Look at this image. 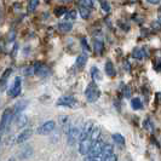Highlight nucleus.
Instances as JSON below:
<instances>
[{
    "mask_svg": "<svg viewBox=\"0 0 161 161\" xmlns=\"http://www.w3.org/2000/svg\"><path fill=\"white\" fill-rule=\"evenodd\" d=\"M85 97H86L87 102H90V103H95L101 97V90H99L98 85L95 81H91L87 85V87L85 90Z\"/></svg>",
    "mask_w": 161,
    "mask_h": 161,
    "instance_id": "f257e3e1",
    "label": "nucleus"
},
{
    "mask_svg": "<svg viewBox=\"0 0 161 161\" xmlns=\"http://www.w3.org/2000/svg\"><path fill=\"white\" fill-rule=\"evenodd\" d=\"M12 119H14V112H12V109H10V108L5 109L3 115H1V120H0V133L4 132L5 130L8 129V126L10 125V122H11Z\"/></svg>",
    "mask_w": 161,
    "mask_h": 161,
    "instance_id": "f03ea898",
    "label": "nucleus"
},
{
    "mask_svg": "<svg viewBox=\"0 0 161 161\" xmlns=\"http://www.w3.org/2000/svg\"><path fill=\"white\" fill-rule=\"evenodd\" d=\"M55 127H56V122L53 120L45 121V122H42L40 126L38 127L36 133H38V135H41V136H45V135L51 133V132L55 130Z\"/></svg>",
    "mask_w": 161,
    "mask_h": 161,
    "instance_id": "7ed1b4c3",
    "label": "nucleus"
},
{
    "mask_svg": "<svg viewBox=\"0 0 161 161\" xmlns=\"http://www.w3.org/2000/svg\"><path fill=\"white\" fill-rule=\"evenodd\" d=\"M104 143H102V141L99 139L98 142L93 143L90 152L87 153V158H92V159H99L101 158V153H102V147Z\"/></svg>",
    "mask_w": 161,
    "mask_h": 161,
    "instance_id": "20e7f679",
    "label": "nucleus"
},
{
    "mask_svg": "<svg viewBox=\"0 0 161 161\" xmlns=\"http://www.w3.org/2000/svg\"><path fill=\"white\" fill-rule=\"evenodd\" d=\"M21 90H22V80H21L19 76H17L15 81H14V84L11 85L10 90H8V96L15 98V97H17L21 93Z\"/></svg>",
    "mask_w": 161,
    "mask_h": 161,
    "instance_id": "39448f33",
    "label": "nucleus"
},
{
    "mask_svg": "<svg viewBox=\"0 0 161 161\" xmlns=\"http://www.w3.org/2000/svg\"><path fill=\"white\" fill-rule=\"evenodd\" d=\"M91 6H92V1H80V6H79V12H80L81 18L87 19L91 15Z\"/></svg>",
    "mask_w": 161,
    "mask_h": 161,
    "instance_id": "423d86ee",
    "label": "nucleus"
},
{
    "mask_svg": "<svg viewBox=\"0 0 161 161\" xmlns=\"http://www.w3.org/2000/svg\"><path fill=\"white\" fill-rule=\"evenodd\" d=\"M95 127V125L92 124V121H89V122H86L84 126H82V129L80 131V136H79V141H84V139H87L90 137V135H91V132H92V130Z\"/></svg>",
    "mask_w": 161,
    "mask_h": 161,
    "instance_id": "0eeeda50",
    "label": "nucleus"
},
{
    "mask_svg": "<svg viewBox=\"0 0 161 161\" xmlns=\"http://www.w3.org/2000/svg\"><path fill=\"white\" fill-rule=\"evenodd\" d=\"M76 103V99L73 96H62L58 98V101L56 102V105L58 107H73Z\"/></svg>",
    "mask_w": 161,
    "mask_h": 161,
    "instance_id": "6e6552de",
    "label": "nucleus"
},
{
    "mask_svg": "<svg viewBox=\"0 0 161 161\" xmlns=\"http://www.w3.org/2000/svg\"><path fill=\"white\" fill-rule=\"evenodd\" d=\"M67 136H68V142L73 144V143H75V141L79 138L80 136V130L78 129V127H69V130H67Z\"/></svg>",
    "mask_w": 161,
    "mask_h": 161,
    "instance_id": "1a4fd4ad",
    "label": "nucleus"
},
{
    "mask_svg": "<svg viewBox=\"0 0 161 161\" xmlns=\"http://www.w3.org/2000/svg\"><path fill=\"white\" fill-rule=\"evenodd\" d=\"M33 135V131L31 129H25L23 130L19 135H17V138H16V143L18 144H21V143H24V142H27L29 138L32 137Z\"/></svg>",
    "mask_w": 161,
    "mask_h": 161,
    "instance_id": "9d476101",
    "label": "nucleus"
},
{
    "mask_svg": "<svg viewBox=\"0 0 161 161\" xmlns=\"http://www.w3.org/2000/svg\"><path fill=\"white\" fill-rule=\"evenodd\" d=\"M92 144H93V143L91 142L90 137L87 138V139L81 141L80 144H79V152H80V154H82V155H87V153L90 152V149H91Z\"/></svg>",
    "mask_w": 161,
    "mask_h": 161,
    "instance_id": "9b49d317",
    "label": "nucleus"
},
{
    "mask_svg": "<svg viewBox=\"0 0 161 161\" xmlns=\"http://www.w3.org/2000/svg\"><path fill=\"white\" fill-rule=\"evenodd\" d=\"M33 69H34V74L39 75V76H45L46 73H47V67L41 62H36L33 67Z\"/></svg>",
    "mask_w": 161,
    "mask_h": 161,
    "instance_id": "f8f14e48",
    "label": "nucleus"
},
{
    "mask_svg": "<svg viewBox=\"0 0 161 161\" xmlns=\"http://www.w3.org/2000/svg\"><path fill=\"white\" fill-rule=\"evenodd\" d=\"M113 152H114L113 145L109 144V143H104L103 147H102V153H101L102 160L105 159V158H108V156H110V155H113Z\"/></svg>",
    "mask_w": 161,
    "mask_h": 161,
    "instance_id": "ddd939ff",
    "label": "nucleus"
},
{
    "mask_svg": "<svg viewBox=\"0 0 161 161\" xmlns=\"http://www.w3.org/2000/svg\"><path fill=\"white\" fill-rule=\"evenodd\" d=\"M11 73H12V69L11 68H8L6 69L5 72L3 73V75H1V78H0V90H3L5 87V85H6V82L8 80V76L11 75Z\"/></svg>",
    "mask_w": 161,
    "mask_h": 161,
    "instance_id": "4468645a",
    "label": "nucleus"
},
{
    "mask_svg": "<svg viewBox=\"0 0 161 161\" xmlns=\"http://www.w3.org/2000/svg\"><path fill=\"white\" fill-rule=\"evenodd\" d=\"M87 53H81L79 56L76 57V59H75V65L78 67V68H82L84 65L86 64V62H87Z\"/></svg>",
    "mask_w": 161,
    "mask_h": 161,
    "instance_id": "2eb2a0df",
    "label": "nucleus"
},
{
    "mask_svg": "<svg viewBox=\"0 0 161 161\" xmlns=\"http://www.w3.org/2000/svg\"><path fill=\"white\" fill-rule=\"evenodd\" d=\"M104 72H105V74H107L108 76H110V78L115 76L116 72H115L114 64L110 62V61H107V63H105V65H104Z\"/></svg>",
    "mask_w": 161,
    "mask_h": 161,
    "instance_id": "dca6fc26",
    "label": "nucleus"
},
{
    "mask_svg": "<svg viewBox=\"0 0 161 161\" xmlns=\"http://www.w3.org/2000/svg\"><path fill=\"white\" fill-rule=\"evenodd\" d=\"M99 137H101V130H99V127L95 126L92 132H91V135H90V139H91L92 143H96V142L99 141Z\"/></svg>",
    "mask_w": 161,
    "mask_h": 161,
    "instance_id": "f3484780",
    "label": "nucleus"
},
{
    "mask_svg": "<svg viewBox=\"0 0 161 161\" xmlns=\"http://www.w3.org/2000/svg\"><path fill=\"white\" fill-rule=\"evenodd\" d=\"M91 76H92V79H93L95 82H96V81L102 80V74H101L99 69L97 68L96 65H93V67L91 68Z\"/></svg>",
    "mask_w": 161,
    "mask_h": 161,
    "instance_id": "a211bd4d",
    "label": "nucleus"
},
{
    "mask_svg": "<svg viewBox=\"0 0 161 161\" xmlns=\"http://www.w3.org/2000/svg\"><path fill=\"white\" fill-rule=\"evenodd\" d=\"M73 28V24L70 22H62V23L58 24V29L63 33H68L70 32Z\"/></svg>",
    "mask_w": 161,
    "mask_h": 161,
    "instance_id": "6ab92c4d",
    "label": "nucleus"
},
{
    "mask_svg": "<svg viewBox=\"0 0 161 161\" xmlns=\"http://www.w3.org/2000/svg\"><path fill=\"white\" fill-rule=\"evenodd\" d=\"M27 122H28V118L24 114H21V115L17 116V120H16L17 127H23V126L27 125Z\"/></svg>",
    "mask_w": 161,
    "mask_h": 161,
    "instance_id": "aec40b11",
    "label": "nucleus"
},
{
    "mask_svg": "<svg viewBox=\"0 0 161 161\" xmlns=\"http://www.w3.org/2000/svg\"><path fill=\"white\" fill-rule=\"evenodd\" d=\"M112 138L114 139V142L119 145H125V137L120 135V133H113Z\"/></svg>",
    "mask_w": 161,
    "mask_h": 161,
    "instance_id": "412c9836",
    "label": "nucleus"
},
{
    "mask_svg": "<svg viewBox=\"0 0 161 161\" xmlns=\"http://www.w3.org/2000/svg\"><path fill=\"white\" fill-rule=\"evenodd\" d=\"M131 107H132V109H135V110H139V109L143 108L142 102H141L139 98H133V99L131 101Z\"/></svg>",
    "mask_w": 161,
    "mask_h": 161,
    "instance_id": "4be33fe9",
    "label": "nucleus"
},
{
    "mask_svg": "<svg viewBox=\"0 0 161 161\" xmlns=\"http://www.w3.org/2000/svg\"><path fill=\"white\" fill-rule=\"evenodd\" d=\"M38 5H39V1H36V0L29 1L28 3V12H34L35 8H38Z\"/></svg>",
    "mask_w": 161,
    "mask_h": 161,
    "instance_id": "5701e85b",
    "label": "nucleus"
},
{
    "mask_svg": "<svg viewBox=\"0 0 161 161\" xmlns=\"http://www.w3.org/2000/svg\"><path fill=\"white\" fill-rule=\"evenodd\" d=\"M133 56L136 57L137 59H142V58L144 57V51H143V48H136V50L133 51Z\"/></svg>",
    "mask_w": 161,
    "mask_h": 161,
    "instance_id": "b1692460",
    "label": "nucleus"
},
{
    "mask_svg": "<svg viewBox=\"0 0 161 161\" xmlns=\"http://www.w3.org/2000/svg\"><path fill=\"white\" fill-rule=\"evenodd\" d=\"M99 5H101V8L103 10V12H105V14H108L110 11V4L108 1H101Z\"/></svg>",
    "mask_w": 161,
    "mask_h": 161,
    "instance_id": "393cba45",
    "label": "nucleus"
},
{
    "mask_svg": "<svg viewBox=\"0 0 161 161\" xmlns=\"http://www.w3.org/2000/svg\"><path fill=\"white\" fill-rule=\"evenodd\" d=\"M93 45H95V51H96V52H98V53H101V52L103 51V46H104V45H103V42H102V41L96 40V41H95V44H93Z\"/></svg>",
    "mask_w": 161,
    "mask_h": 161,
    "instance_id": "a878e982",
    "label": "nucleus"
},
{
    "mask_svg": "<svg viewBox=\"0 0 161 161\" xmlns=\"http://www.w3.org/2000/svg\"><path fill=\"white\" fill-rule=\"evenodd\" d=\"M64 14H67V8H63V6H61V8H57L56 10H55V15L56 16H62V15H64Z\"/></svg>",
    "mask_w": 161,
    "mask_h": 161,
    "instance_id": "bb28decb",
    "label": "nucleus"
},
{
    "mask_svg": "<svg viewBox=\"0 0 161 161\" xmlns=\"http://www.w3.org/2000/svg\"><path fill=\"white\" fill-rule=\"evenodd\" d=\"M65 15H67V19H75V18H76V11H74V10H73V11H69V12H67V14H65Z\"/></svg>",
    "mask_w": 161,
    "mask_h": 161,
    "instance_id": "cd10ccee",
    "label": "nucleus"
},
{
    "mask_svg": "<svg viewBox=\"0 0 161 161\" xmlns=\"http://www.w3.org/2000/svg\"><path fill=\"white\" fill-rule=\"evenodd\" d=\"M102 161H118V158H116V155H110V156H108V158H105L103 159Z\"/></svg>",
    "mask_w": 161,
    "mask_h": 161,
    "instance_id": "c85d7f7f",
    "label": "nucleus"
},
{
    "mask_svg": "<svg viewBox=\"0 0 161 161\" xmlns=\"http://www.w3.org/2000/svg\"><path fill=\"white\" fill-rule=\"evenodd\" d=\"M81 45H82V46H84V48H86V50H89V45H87V41L85 40V39H84V38H82V39H81Z\"/></svg>",
    "mask_w": 161,
    "mask_h": 161,
    "instance_id": "c756f323",
    "label": "nucleus"
},
{
    "mask_svg": "<svg viewBox=\"0 0 161 161\" xmlns=\"http://www.w3.org/2000/svg\"><path fill=\"white\" fill-rule=\"evenodd\" d=\"M149 4H154V5H158V4H160V1H148Z\"/></svg>",
    "mask_w": 161,
    "mask_h": 161,
    "instance_id": "7c9ffc66",
    "label": "nucleus"
},
{
    "mask_svg": "<svg viewBox=\"0 0 161 161\" xmlns=\"http://www.w3.org/2000/svg\"><path fill=\"white\" fill-rule=\"evenodd\" d=\"M159 17H160V19H161V10L159 11Z\"/></svg>",
    "mask_w": 161,
    "mask_h": 161,
    "instance_id": "2f4dec72",
    "label": "nucleus"
},
{
    "mask_svg": "<svg viewBox=\"0 0 161 161\" xmlns=\"http://www.w3.org/2000/svg\"><path fill=\"white\" fill-rule=\"evenodd\" d=\"M8 161H14V159H10V160H8Z\"/></svg>",
    "mask_w": 161,
    "mask_h": 161,
    "instance_id": "473e14b6",
    "label": "nucleus"
}]
</instances>
